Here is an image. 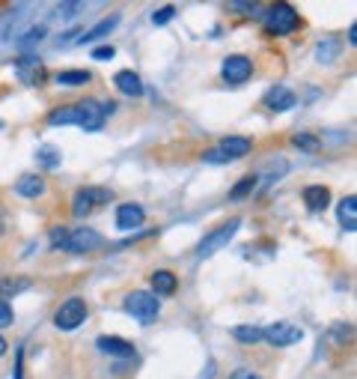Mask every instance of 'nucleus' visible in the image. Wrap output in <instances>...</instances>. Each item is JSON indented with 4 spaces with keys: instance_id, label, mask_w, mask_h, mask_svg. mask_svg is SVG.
Wrapping results in <instances>:
<instances>
[{
    "instance_id": "1",
    "label": "nucleus",
    "mask_w": 357,
    "mask_h": 379,
    "mask_svg": "<svg viewBox=\"0 0 357 379\" xmlns=\"http://www.w3.org/2000/svg\"><path fill=\"white\" fill-rule=\"evenodd\" d=\"M265 30L271 33V36H289V33H295L301 27V15L295 6L289 4H274L268 12H265Z\"/></svg>"
},
{
    "instance_id": "2",
    "label": "nucleus",
    "mask_w": 357,
    "mask_h": 379,
    "mask_svg": "<svg viewBox=\"0 0 357 379\" xmlns=\"http://www.w3.org/2000/svg\"><path fill=\"white\" fill-rule=\"evenodd\" d=\"M238 227H242V218H229L227 224L214 227L212 233H206V236H202V242L197 245V257L202 260V257H212V254H217L220 248H227V245L232 242V236L238 233Z\"/></svg>"
},
{
    "instance_id": "3",
    "label": "nucleus",
    "mask_w": 357,
    "mask_h": 379,
    "mask_svg": "<svg viewBox=\"0 0 357 379\" xmlns=\"http://www.w3.org/2000/svg\"><path fill=\"white\" fill-rule=\"evenodd\" d=\"M125 310H128L134 320L152 323V320L161 314V302H158V295H152L146 290H134V293L125 295Z\"/></svg>"
},
{
    "instance_id": "4",
    "label": "nucleus",
    "mask_w": 357,
    "mask_h": 379,
    "mask_svg": "<svg viewBox=\"0 0 357 379\" xmlns=\"http://www.w3.org/2000/svg\"><path fill=\"white\" fill-rule=\"evenodd\" d=\"M87 302L78 299V295H72V299H66L60 308H57V314H54V325L60 328V332H75V328L87 320Z\"/></svg>"
},
{
    "instance_id": "5",
    "label": "nucleus",
    "mask_w": 357,
    "mask_h": 379,
    "mask_svg": "<svg viewBox=\"0 0 357 379\" xmlns=\"http://www.w3.org/2000/svg\"><path fill=\"white\" fill-rule=\"evenodd\" d=\"M113 201V191L110 188H101V186H87V188H81L75 194V201H72V212L75 216H90V212H95L98 206H105Z\"/></svg>"
},
{
    "instance_id": "6",
    "label": "nucleus",
    "mask_w": 357,
    "mask_h": 379,
    "mask_svg": "<svg viewBox=\"0 0 357 379\" xmlns=\"http://www.w3.org/2000/svg\"><path fill=\"white\" fill-rule=\"evenodd\" d=\"M101 245H105L101 233H95L93 227H81V230H69V239H66L63 251H69V254H90V251L101 248Z\"/></svg>"
},
{
    "instance_id": "7",
    "label": "nucleus",
    "mask_w": 357,
    "mask_h": 379,
    "mask_svg": "<svg viewBox=\"0 0 357 379\" xmlns=\"http://www.w3.org/2000/svg\"><path fill=\"white\" fill-rule=\"evenodd\" d=\"M15 75H19V81L27 87H42L45 78H48V69L36 54H24L19 63H15Z\"/></svg>"
},
{
    "instance_id": "8",
    "label": "nucleus",
    "mask_w": 357,
    "mask_h": 379,
    "mask_svg": "<svg viewBox=\"0 0 357 379\" xmlns=\"http://www.w3.org/2000/svg\"><path fill=\"white\" fill-rule=\"evenodd\" d=\"M262 340H268L271 347H292V343L304 340V332L292 323H274V325L262 328Z\"/></svg>"
},
{
    "instance_id": "9",
    "label": "nucleus",
    "mask_w": 357,
    "mask_h": 379,
    "mask_svg": "<svg viewBox=\"0 0 357 379\" xmlns=\"http://www.w3.org/2000/svg\"><path fill=\"white\" fill-rule=\"evenodd\" d=\"M220 75H224L227 84L238 87V84H244V81L253 75V63L244 54H232V57L224 60V69H220Z\"/></svg>"
},
{
    "instance_id": "10",
    "label": "nucleus",
    "mask_w": 357,
    "mask_h": 379,
    "mask_svg": "<svg viewBox=\"0 0 357 379\" xmlns=\"http://www.w3.org/2000/svg\"><path fill=\"white\" fill-rule=\"evenodd\" d=\"M78 108V126L81 128H87V131H98L101 123H105V105L95 102V98H83V102L75 105Z\"/></svg>"
},
{
    "instance_id": "11",
    "label": "nucleus",
    "mask_w": 357,
    "mask_h": 379,
    "mask_svg": "<svg viewBox=\"0 0 357 379\" xmlns=\"http://www.w3.org/2000/svg\"><path fill=\"white\" fill-rule=\"evenodd\" d=\"M95 347H98V353H105V355H113V358H134V343H128V340H123V338H108V335H101L98 340H95Z\"/></svg>"
},
{
    "instance_id": "12",
    "label": "nucleus",
    "mask_w": 357,
    "mask_h": 379,
    "mask_svg": "<svg viewBox=\"0 0 357 379\" xmlns=\"http://www.w3.org/2000/svg\"><path fill=\"white\" fill-rule=\"evenodd\" d=\"M146 218V209L140 203H123L116 209V227L119 230H134V227H140Z\"/></svg>"
},
{
    "instance_id": "13",
    "label": "nucleus",
    "mask_w": 357,
    "mask_h": 379,
    "mask_svg": "<svg viewBox=\"0 0 357 379\" xmlns=\"http://www.w3.org/2000/svg\"><path fill=\"white\" fill-rule=\"evenodd\" d=\"M295 102H298V96L289 87H274V90L265 93V108L274 111V113H283L289 108H295Z\"/></svg>"
},
{
    "instance_id": "14",
    "label": "nucleus",
    "mask_w": 357,
    "mask_h": 379,
    "mask_svg": "<svg viewBox=\"0 0 357 379\" xmlns=\"http://www.w3.org/2000/svg\"><path fill=\"white\" fill-rule=\"evenodd\" d=\"M301 197H304V206H307L310 212H321L331 203V188L328 186H307Z\"/></svg>"
},
{
    "instance_id": "15",
    "label": "nucleus",
    "mask_w": 357,
    "mask_h": 379,
    "mask_svg": "<svg viewBox=\"0 0 357 379\" xmlns=\"http://www.w3.org/2000/svg\"><path fill=\"white\" fill-rule=\"evenodd\" d=\"M149 281H152V290H155L152 295H173V293L179 290V278H176L173 272H170V269H158V272H152Z\"/></svg>"
},
{
    "instance_id": "16",
    "label": "nucleus",
    "mask_w": 357,
    "mask_h": 379,
    "mask_svg": "<svg viewBox=\"0 0 357 379\" xmlns=\"http://www.w3.org/2000/svg\"><path fill=\"white\" fill-rule=\"evenodd\" d=\"M220 153H224L229 161L232 158H242V156H247L250 150H253V141L250 138H242V135H232V138H224L220 141V146H217Z\"/></svg>"
},
{
    "instance_id": "17",
    "label": "nucleus",
    "mask_w": 357,
    "mask_h": 379,
    "mask_svg": "<svg viewBox=\"0 0 357 379\" xmlns=\"http://www.w3.org/2000/svg\"><path fill=\"white\" fill-rule=\"evenodd\" d=\"M336 218H339V224L346 227V233H354V230H357V197L354 194H348V197L339 201Z\"/></svg>"
},
{
    "instance_id": "18",
    "label": "nucleus",
    "mask_w": 357,
    "mask_h": 379,
    "mask_svg": "<svg viewBox=\"0 0 357 379\" xmlns=\"http://www.w3.org/2000/svg\"><path fill=\"white\" fill-rule=\"evenodd\" d=\"M45 191H48L45 179L36 173H24V176H19V183H15V194H21V197H42Z\"/></svg>"
},
{
    "instance_id": "19",
    "label": "nucleus",
    "mask_w": 357,
    "mask_h": 379,
    "mask_svg": "<svg viewBox=\"0 0 357 379\" xmlns=\"http://www.w3.org/2000/svg\"><path fill=\"white\" fill-rule=\"evenodd\" d=\"M113 84H116L119 93H125V96H131V98L143 96V81H140V75H134V72H128V69H125V72H116Z\"/></svg>"
},
{
    "instance_id": "20",
    "label": "nucleus",
    "mask_w": 357,
    "mask_h": 379,
    "mask_svg": "<svg viewBox=\"0 0 357 379\" xmlns=\"http://www.w3.org/2000/svg\"><path fill=\"white\" fill-rule=\"evenodd\" d=\"M116 24H119V15H110V19L98 21V24H95L93 30L81 33V36H78V42H95V39H105L108 33H113V30H116Z\"/></svg>"
},
{
    "instance_id": "21",
    "label": "nucleus",
    "mask_w": 357,
    "mask_h": 379,
    "mask_svg": "<svg viewBox=\"0 0 357 379\" xmlns=\"http://www.w3.org/2000/svg\"><path fill=\"white\" fill-rule=\"evenodd\" d=\"M48 126H78V108L75 105H63L48 113Z\"/></svg>"
},
{
    "instance_id": "22",
    "label": "nucleus",
    "mask_w": 357,
    "mask_h": 379,
    "mask_svg": "<svg viewBox=\"0 0 357 379\" xmlns=\"http://www.w3.org/2000/svg\"><path fill=\"white\" fill-rule=\"evenodd\" d=\"M36 161L42 164V168H48V171H54V168H60V161H63V156H60V150L57 146H51V143H42L39 150H36Z\"/></svg>"
},
{
    "instance_id": "23",
    "label": "nucleus",
    "mask_w": 357,
    "mask_h": 379,
    "mask_svg": "<svg viewBox=\"0 0 357 379\" xmlns=\"http://www.w3.org/2000/svg\"><path fill=\"white\" fill-rule=\"evenodd\" d=\"M90 81H93V75L87 69H81V72H60L57 75V84H63V87H83V84H90Z\"/></svg>"
},
{
    "instance_id": "24",
    "label": "nucleus",
    "mask_w": 357,
    "mask_h": 379,
    "mask_svg": "<svg viewBox=\"0 0 357 379\" xmlns=\"http://www.w3.org/2000/svg\"><path fill=\"white\" fill-rule=\"evenodd\" d=\"M232 338L238 343H259L262 340V328H257V325H235Z\"/></svg>"
},
{
    "instance_id": "25",
    "label": "nucleus",
    "mask_w": 357,
    "mask_h": 379,
    "mask_svg": "<svg viewBox=\"0 0 357 379\" xmlns=\"http://www.w3.org/2000/svg\"><path fill=\"white\" fill-rule=\"evenodd\" d=\"M292 146L295 150H304V153H316V150H321V138L310 135V131H301V135L292 138Z\"/></svg>"
},
{
    "instance_id": "26",
    "label": "nucleus",
    "mask_w": 357,
    "mask_h": 379,
    "mask_svg": "<svg viewBox=\"0 0 357 379\" xmlns=\"http://www.w3.org/2000/svg\"><path fill=\"white\" fill-rule=\"evenodd\" d=\"M257 183H259V176H242V179H238V183H235V188L229 191V201H242V197H247L253 188H257Z\"/></svg>"
},
{
    "instance_id": "27",
    "label": "nucleus",
    "mask_w": 357,
    "mask_h": 379,
    "mask_svg": "<svg viewBox=\"0 0 357 379\" xmlns=\"http://www.w3.org/2000/svg\"><path fill=\"white\" fill-rule=\"evenodd\" d=\"M339 51H343V42H339V39H325V42H321V45H319V51H316V57H319L321 63H333Z\"/></svg>"
},
{
    "instance_id": "28",
    "label": "nucleus",
    "mask_w": 357,
    "mask_h": 379,
    "mask_svg": "<svg viewBox=\"0 0 357 379\" xmlns=\"http://www.w3.org/2000/svg\"><path fill=\"white\" fill-rule=\"evenodd\" d=\"M30 287L27 278H6V281H0V295H19Z\"/></svg>"
},
{
    "instance_id": "29",
    "label": "nucleus",
    "mask_w": 357,
    "mask_h": 379,
    "mask_svg": "<svg viewBox=\"0 0 357 379\" xmlns=\"http://www.w3.org/2000/svg\"><path fill=\"white\" fill-rule=\"evenodd\" d=\"M170 19H176V6H161V9L152 12V24L155 27H164Z\"/></svg>"
},
{
    "instance_id": "30",
    "label": "nucleus",
    "mask_w": 357,
    "mask_h": 379,
    "mask_svg": "<svg viewBox=\"0 0 357 379\" xmlns=\"http://www.w3.org/2000/svg\"><path fill=\"white\" fill-rule=\"evenodd\" d=\"M42 36H45V24H39V27H30V30L24 33V36H21V42H19V45H21V48H30L33 42H39Z\"/></svg>"
},
{
    "instance_id": "31",
    "label": "nucleus",
    "mask_w": 357,
    "mask_h": 379,
    "mask_svg": "<svg viewBox=\"0 0 357 379\" xmlns=\"http://www.w3.org/2000/svg\"><path fill=\"white\" fill-rule=\"evenodd\" d=\"M66 239H69V230H66V227H54V230H51V248H63Z\"/></svg>"
},
{
    "instance_id": "32",
    "label": "nucleus",
    "mask_w": 357,
    "mask_h": 379,
    "mask_svg": "<svg viewBox=\"0 0 357 379\" xmlns=\"http://www.w3.org/2000/svg\"><path fill=\"white\" fill-rule=\"evenodd\" d=\"M78 12H81V4H60V6L54 9V15H60L63 21H69L72 15H78Z\"/></svg>"
},
{
    "instance_id": "33",
    "label": "nucleus",
    "mask_w": 357,
    "mask_h": 379,
    "mask_svg": "<svg viewBox=\"0 0 357 379\" xmlns=\"http://www.w3.org/2000/svg\"><path fill=\"white\" fill-rule=\"evenodd\" d=\"M202 161H209V164H227L229 158L220 153V150H209V153H202Z\"/></svg>"
},
{
    "instance_id": "34",
    "label": "nucleus",
    "mask_w": 357,
    "mask_h": 379,
    "mask_svg": "<svg viewBox=\"0 0 357 379\" xmlns=\"http://www.w3.org/2000/svg\"><path fill=\"white\" fill-rule=\"evenodd\" d=\"M113 45H101V48H95L93 51V60H113Z\"/></svg>"
},
{
    "instance_id": "35",
    "label": "nucleus",
    "mask_w": 357,
    "mask_h": 379,
    "mask_svg": "<svg viewBox=\"0 0 357 379\" xmlns=\"http://www.w3.org/2000/svg\"><path fill=\"white\" fill-rule=\"evenodd\" d=\"M9 323H12V308H9L4 299H0V328L9 325Z\"/></svg>"
},
{
    "instance_id": "36",
    "label": "nucleus",
    "mask_w": 357,
    "mask_h": 379,
    "mask_svg": "<svg viewBox=\"0 0 357 379\" xmlns=\"http://www.w3.org/2000/svg\"><path fill=\"white\" fill-rule=\"evenodd\" d=\"M229 379H262V376H259V373H253V370H247V368H238Z\"/></svg>"
},
{
    "instance_id": "37",
    "label": "nucleus",
    "mask_w": 357,
    "mask_h": 379,
    "mask_svg": "<svg viewBox=\"0 0 357 379\" xmlns=\"http://www.w3.org/2000/svg\"><path fill=\"white\" fill-rule=\"evenodd\" d=\"M21 361H24V350H19V353H15V379H21V376H24Z\"/></svg>"
},
{
    "instance_id": "38",
    "label": "nucleus",
    "mask_w": 357,
    "mask_h": 379,
    "mask_svg": "<svg viewBox=\"0 0 357 379\" xmlns=\"http://www.w3.org/2000/svg\"><path fill=\"white\" fill-rule=\"evenodd\" d=\"M348 45H357V24L348 27Z\"/></svg>"
},
{
    "instance_id": "39",
    "label": "nucleus",
    "mask_w": 357,
    "mask_h": 379,
    "mask_svg": "<svg viewBox=\"0 0 357 379\" xmlns=\"http://www.w3.org/2000/svg\"><path fill=\"white\" fill-rule=\"evenodd\" d=\"M6 350H9V343H6V338H4V335H0V358L6 355Z\"/></svg>"
},
{
    "instance_id": "40",
    "label": "nucleus",
    "mask_w": 357,
    "mask_h": 379,
    "mask_svg": "<svg viewBox=\"0 0 357 379\" xmlns=\"http://www.w3.org/2000/svg\"><path fill=\"white\" fill-rule=\"evenodd\" d=\"M0 233H4V221H0Z\"/></svg>"
}]
</instances>
